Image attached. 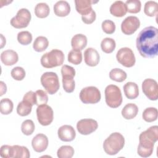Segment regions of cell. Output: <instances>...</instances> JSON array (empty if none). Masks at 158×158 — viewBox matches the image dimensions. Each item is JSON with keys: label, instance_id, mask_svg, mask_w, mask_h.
Returning a JSON list of instances; mask_svg holds the SVG:
<instances>
[{"label": "cell", "instance_id": "cell-1", "mask_svg": "<svg viewBox=\"0 0 158 158\" xmlns=\"http://www.w3.org/2000/svg\"><path fill=\"white\" fill-rule=\"evenodd\" d=\"M136 48L144 58H154L158 54V29L153 26L143 28L136 40Z\"/></svg>", "mask_w": 158, "mask_h": 158}, {"label": "cell", "instance_id": "cell-2", "mask_svg": "<svg viewBox=\"0 0 158 158\" xmlns=\"http://www.w3.org/2000/svg\"><path fill=\"white\" fill-rule=\"evenodd\" d=\"M158 140V127L152 126L141 133L139 136V144L137 152L142 157L151 156L154 150V143Z\"/></svg>", "mask_w": 158, "mask_h": 158}, {"label": "cell", "instance_id": "cell-3", "mask_svg": "<svg viewBox=\"0 0 158 158\" xmlns=\"http://www.w3.org/2000/svg\"><path fill=\"white\" fill-rule=\"evenodd\" d=\"M124 145L125 138L123 136L118 132H114L104 140L103 149L107 154L113 156L122 149Z\"/></svg>", "mask_w": 158, "mask_h": 158}, {"label": "cell", "instance_id": "cell-4", "mask_svg": "<svg viewBox=\"0 0 158 158\" xmlns=\"http://www.w3.org/2000/svg\"><path fill=\"white\" fill-rule=\"evenodd\" d=\"M64 60V54L59 49H54L51 51L45 53L41 57V65L47 69H51L60 66L63 64Z\"/></svg>", "mask_w": 158, "mask_h": 158}, {"label": "cell", "instance_id": "cell-5", "mask_svg": "<svg viewBox=\"0 0 158 158\" xmlns=\"http://www.w3.org/2000/svg\"><path fill=\"white\" fill-rule=\"evenodd\" d=\"M105 99L107 105L111 108L119 107L122 102V95L120 88L115 85H109L105 91Z\"/></svg>", "mask_w": 158, "mask_h": 158}, {"label": "cell", "instance_id": "cell-6", "mask_svg": "<svg viewBox=\"0 0 158 158\" xmlns=\"http://www.w3.org/2000/svg\"><path fill=\"white\" fill-rule=\"evenodd\" d=\"M41 83L49 94H55L59 89L60 85L57 75L52 72L44 73L41 77Z\"/></svg>", "mask_w": 158, "mask_h": 158}, {"label": "cell", "instance_id": "cell-7", "mask_svg": "<svg viewBox=\"0 0 158 158\" xmlns=\"http://www.w3.org/2000/svg\"><path fill=\"white\" fill-rule=\"evenodd\" d=\"M62 76V85L64 91L67 93H72L75 87V83L73 77L75 75V70L73 67L64 65L61 68Z\"/></svg>", "mask_w": 158, "mask_h": 158}, {"label": "cell", "instance_id": "cell-8", "mask_svg": "<svg viewBox=\"0 0 158 158\" xmlns=\"http://www.w3.org/2000/svg\"><path fill=\"white\" fill-rule=\"evenodd\" d=\"M101 92L95 86H87L80 93V99L84 104H96L101 100Z\"/></svg>", "mask_w": 158, "mask_h": 158}, {"label": "cell", "instance_id": "cell-9", "mask_svg": "<svg viewBox=\"0 0 158 158\" xmlns=\"http://www.w3.org/2000/svg\"><path fill=\"white\" fill-rule=\"evenodd\" d=\"M31 15L30 12L25 8L20 9L17 12L15 16L10 20V25L15 28H26L30 20Z\"/></svg>", "mask_w": 158, "mask_h": 158}, {"label": "cell", "instance_id": "cell-10", "mask_svg": "<svg viewBox=\"0 0 158 158\" xmlns=\"http://www.w3.org/2000/svg\"><path fill=\"white\" fill-rule=\"evenodd\" d=\"M36 116L38 121L41 125H49L53 121V110L46 104L40 105L36 108Z\"/></svg>", "mask_w": 158, "mask_h": 158}, {"label": "cell", "instance_id": "cell-11", "mask_svg": "<svg viewBox=\"0 0 158 158\" xmlns=\"http://www.w3.org/2000/svg\"><path fill=\"white\" fill-rule=\"evenodd\" d=\"M117 61L125 67H131L135 64L136 59L133 51L127 47L122 48L117 52Z\"/></svg>", "mask_w": 158, "mask_h": 158}, {"label": "cell", "instance_id": "cell-12", "mask_svg": "<svg viewBox=\"0 0 158 158\" xmlns=\"http://www.w3.org/2000/svg\"><path fill=\"white\" fill-rule=\"evenodd\" d=\"M142 90L146 96L151 101L158 98V86L157 81L152 78L145 79L142 83Z\"/></svg>", "mask_w": 158, "mask_h": 158}, {"label": "cell", "instance_id": "cell-13", "mask_svg": "<svg viewBox=\"0 0 158 158\" xmlns=\"http://www.w3.org/2000/svg\"><path fill=\"white\" fill-rule=\"evenodd\" d=\"M140 27V21L136 16H128L122 22L121 30L127 35L133 34Z\"/></svg>", "mask_w": 158, "mask_h": 158}, {"label": "cell", "instance_id": "cell-14", "mask_svg": "<svg viewBox=\"0 0 158 158\" xmlns=\"http://www.w3.org/2000/svg\"><path fill=\"white\" fill-rule=\"evenodd\" d=\"M98 123L92 118H84L79 120L77 123V128L79 133L88 135L97 130Z\"/></svg>", "mask_w": 158, "mask_h": 158}, {"label": "cell", "instance_id": "cell-15", "mask_svg": "<svg viewBox=\"0 0 158 158\" xmlns=\"http://www.w3.org/2000/svg\"><path fill=\"white\" fill-rule=\"evenodd\" d=\"M48 138L45 135L38 133L32 139L31 146L35 151L37 152H42L48 148Z\"/></svg>", "mask_w": 158, "mask_h": 158}, {"label": "cell", "instance_id": "cell-16", "mask_svg": "<svg viewBox=\"0 0 158 158\" xmlns=\"http://www.w3.org/2000/svg\"><path fill=\"white\" fill-rule=\"evenodd\" d=\"M57 135L61 141L65 142L73 141L76 136V133L73 127L69 125L61 126L58 129Z\"/></svg>", "mask_w": 158, "mask_h": 158}, {"label": "cell", "instance_id": "cell-17", "mask_svg": "<svg viewBox=\"0 0 158 158\" xmlns=\"http://www.w3.org/2000/svg\"><path fill=\"white\" fill-rule=\"evenodd\" d=\"M100 56L98 52L93 48H87L84 52L85 64L90 67L96 66L99 62Z\"/></svg>", "mask_w": 158, "mask_h": 158}, {"label": "cell", "instance_id": "cell-18", "mask_svg": "<svg viewBox=\"0 0 158 158\" xmlns=\"http://www.w3.org/2000/svg\"><path fill=\"white\" fill-rule=\"evenodd\" d=\"M97 2L91 0H75V9L81 16L89 14L93 10L92 4Z\"/></svg>", "mask_w": 158, "mask_h": 158}, {"label": "cell", "instance_id": "cell-19", "mask_svg": "<svg viewBox=\"0 0 158 158\" xmlns=\"http://www.w3.org/2000/svg\"><path fill=\"white\" fill-rule=\"evenodd\" d=\"M19 56L17 53L13 50L7 49L1 54V62L7 66L12 65L18 62Z\"/></svg>", "mask_w": 158, "mask_h": 158}, {"label": "cell", "instance_id": "cell-20", "mask_svg": "<svg viewBox=\"0 0 158 158\" xmlns=\"http://www.w3.org/2000/svg\"><path fill=\"white\" fill-rule=\"evenodd\" d=\"M54 12L58 17H65L70 12V6L65 1H59L54 5Z\"/></svg>", "mask_w": 158, "mask_h": 158}, {"label": "cell", "instance_id": "cell-21", "mask_svg": "<svg viewBox=\"0 0 158 158\" xmlns=\"http://www.w3.org/2000/svg\"><path fill=\"white\" fill-rule=\"evenodd\" d=\"M110 12L112 15L117 17L124 16L127 12L125 2L122 1H115L110 7Z\"/></svg>", "mask_w": 158, "mask_h": 158}, {"label": "cell", "instance_id": "cell-22", "mask_svg": "<svg viewBox=\"0 0 158 158\" xmlns=\"http://www.w3.org/2000/svg\"><path fill=\"white\" fill-rule=\"evenodd\" d=\"M125 96L129 99H136L139 95V88L136 83L134 82H127L123 87Z\"/></svg>", "mask_w": 158, "mask_h": 158}, {"label": "cell", "instance_id": "cell-23", "mask_svg": "<svg viewBox=\"0 0 158 158\" xmlns=\"http://www.w3.org/2000/svg\"><path fill=\"white\" fill-rule=\"evenodd\" d=\"M71 45L73 49L81 51L87 45V38L83 34H77L71 40Z\"/></svg>", "mask_w": 158, "mask_h": 158}, {"label": "cell", "instance_id": "cell-24", "mask_svg": "<svg viewBox=\"0 0 158 158\" xmlns=\"http://www.w3.org/2000/svg\"><path fill=\"white\" fill-rule=\"evenodd\" d=\"M138 112V106L133 103L126 104L122 110V115L127 120H130L135 118Z\"/></svg>", "mask_w": 158, "mask_h": 158}, {"label": "cell", "instance_id": "cell-25", "mask_svg": "<svg viewBox=\"0 0 158 158\" xmlns=\"http://www.w3.org/2000/svg\"><path fill=\"white\" fill-rule=\"evenodd\" d=\"M30 151L25 146L14 145L11 148V157L15 158H28L30 157Z\"/></svg>", "mask_w": 158, "mask_h": 158}, {"label": "cell", "instance_id": "cell-26", "mask_svg": "<svg viewBox=\"0 0 158 158\" xmlns=\"http://www.w3.org/2000/svg\"><path fill=\"white\" fill-rule=\"evenodd\" d=\"M49 41L47 38L43 36H40L35 40L33 48L36 52H43L47 49Z\"/></svg>", "mask_w": 158, "mask_h": 158}, {"label": "cell", "instance_id": "cell-27", "mask_svg": "<svg viewBox=\"0 0 158 158\" xmlns=\"http://www.w3.org/2000/svg\"><path fill=\"white\" fill-rule=\"evenodd\" d=\"M50 12L49 6L44 2L38 3L35 7V14L36 16L40 19L47 17Z\"/></svg>", "mask_w": 158, "mask_h": 158}, {"label": "cell", "instance_id": "cell-28", "mask_svg": "<svg viewBox=\"0 0 158 158\" xmlns=\"http://www.w3.org/2000/svg\"><path fill=\"white\" fill-rule=\"evenodd\" d=\"M116 46L115 41L111 38H105L101 43V48L102 51L107 54L112 52Z\"/></svg>", "mask_w": 158, "mask_h": 158}, {"label": "cell", "instance_id": "cell-29", "mask_svg": "<svg viewBox=\"0 0 158 158\" xmlns=\"http://www.w3.org/2000/svg\"><path fill=\"white\" fill-rule=\"evenodd\" d=\"M109 77L112 80L117 82H122L126 80L127 75L125 71L120 69L115 68L112 69L109 72Z\"/></svg>", "mask_w": 158, "mask_h": 158}, {"label": "cell", "instance_id": "cell-30", "mask_svg": "<svg viewBox=\"0 0 158 158\" xmlns=\"http://www.w3.org/2000/svg\"><path fill=\"white\" fill-rule=\"evenodd\" d=\"M158 112L156 107H148L143 111L142 117L144 120L147 122H152L157 118Z\"/></svg>", "mask_w": 158, "mask_h": 158}, {"label": "cell", "instance_id": "cell-31", "mask_svg": "<svg viewBox=\"0 0 158 158\" xmlns=\"http://www.w3.org/2000/svg\"><path fill=\"white\" fill-rule=\"evenodd\" d=\"M32 106L30 103L22 100L17 105V112L19 115L22 117L28 115L31 112Z\"/></svg>", "mask_w": 158, "mask_h": 158}, {"label": "cell", "instance_id": "cell-32", "mask_svg": "<svg viewBox=\"0 0 158 158\" xmlns=\"http://www.w3.org/2000/svg\"><path fill=\"white\" fill-rule=\"evenodd\" d=\"M158 4L157 2L152 1H147L144 7V14L149 17H153L157 14Z\"/></svg>", "mask_w": 158, "mask_h": 158}, {"label": "cell", "instance_id": "cell-33", "mask_svg": "<svg viewBox=\"0 0 158 158\" xmlns=\"http://www.w3.org/2000/svg\"><path fill=\"white\" fill-rule=\"evenodd\" d=\"M14 108L12 101L9 98H3L0 101V111L3 115L10 114Z\"/></svg>", "mask_w": 158, "mask_h": 158}, {"label": "cell", "instance_id": "cell-34", "mask_svg": "<svg viewBox=\"0 0 158 158\" xmlns=\"http://www.w3.org/2000/svg\"><path fill=\"white\" fill-rule=\"evenodd\" d=\"M127 12L131 14L138 13L141 7V4L139 0H127L125 2Z\"/></svg>", "mask_w": 158, "mask_h": 158}, {"label": "cell", "instance_id": "cell-35", "mask_svg": "<svg viewBox=\"0 0 158 158\" xmlns=\"http://www.w3.org/2000/svg\"><path fill=\"white\" fill-rule=\"evenodd\" d=\"M74 154V149L70 146H62L58 149L57 155L59 158H71Z\"/></svg>", "mask_w": 158, "mask_h": 158}, {"label": "cell", "instance_id": "cell-36", "mask_svg": "<svg viewBox=\"0 0 158 158\" xmlns=\"http://www.w3.org/2000/svg\"><path fill=\"white\" fill-rule=\"evenodd\" d=\"M68 61L74 65H78L82 61V53L81 51L72 49L68 54Z\"/></svg>", "mask_w": 158, "mask_h": 158}, {"label": "cell", "instance_id": "cell-37", "mask_svg": "<svg viewBox=\"0 0 158 158\" xmlns=\"http://www.w3.org/2000/svg\"><path fill=\"white\" fill-rule=\"evenodd\" d=\"M35 129V123L31 120H30V119L25 120L22 123L21 130L22 133L27 136L31 135L34 132Z\"/></svg>", "mask_w": 158, "mask_h": 158}, {"label": "cell", "instance_id": "cell-38", "mask_svg": "<svg viewBox=\"0 0 158 158\" xmlns=\"http://www.w3.org/2000/svg\"><path fill=\"white\" fill-rule=\"evenodd\" d=\"M17 41L22 45H28L32 41V35L28 31H22L17 34Z\"/></svg>", "mask_w": 158, "mask_h": 158}, {"label": "cell", "instance_id": "cell-39", "mask_svg": "<svg viewBox=\"0 0 158 158\" xmlns=\"http://www.w3.org/2000/svg\"><path fill=\"white\" fill-rule=\"evenodd\" d=\"M10 75L14 80L21 81L25 77V71L21 67H15L12 69Z\"/></svg>", "mask_w": 158, "mask_h": 158}, {"label": "cell", "instance_id": "cell-40", "mask_svg": "<svg viewBox=\"0 0 158 158\" xmlns=\"http://www.w3.org/2000/svg\"><path fill=\"white\" fill-rule=\"evenodd\" d=\"M36 94V101L38 106L42 104H46L48 101V96L45 91L42 89L36 90L35 92Z\"/></svg>", "mask_w": 158, "mask_h": 158}, {"label": "cell", "instance_id": "cell-41", "mask_svg": "<svg viewBox=\"0 0 158 158\" xmlns=\"http://www.w3.org/2000/svg\"><path fill=\"white\" fill-rule=\"evenodd\" d=\"M102 29L107 34H112L115 30V23L110 20H105L102 22Z\"/></svg>", "mask_w": 158, "mask_h": 158}, {"label": "cell", "instance_id": "cell-42", "mask_svg": "<svg viewBox=\"0 0 158 158\" xmlns=\"http://www.w3.org/2000/svg\"><path fill=\"white\" fill-rule=\"evenodd\" d=\"M96 14L95 11L93 9L91 10V12L89 14L81 16L82 21L86 24L92 23L96 20Z\"/></svg>", "mask_w": 158, "mask_h": 158}, {"label": "cell", "instance_id": "cell-43", "mask_svg": "<svg viewBox=\"0 0 158 158\" xmlns=\"http://www.w3.org/2000/svg\"><path fill=\"white\" fill-rule=\"evenodd\" d=\"M23 100L30 103L32 106L36 105V94L35 92L32 91H28L23 98Z\"/></svg>", "mask_w": 158, "mask_h": 158}, {"label": "cell", "instance_id": "cell-44", "mask_svg": "<svg viewBox=\"0 0 158 158\" xmlns=\"http://www.w3.org/2000/svg\"><path fill=\"white\" fill-rule=\"evenodd\" d=\"M11 148H12V146L2 145L1 147V150H0L1 156L3 158L11 157Z\"/></svg>", "mask_w": 158, "mask_h": 158}, {"label": "cell", "instance_id": "cell-45", "mask_svg": "<svg viewBox=\"0 0 158 158\" xmlns=\"http://www.w3.org/2000/svg\"><path fill=\"white\" fill-rule=\"evenodd\" d=\"M0 85H1V94L0 96H2L4 93H6L7 91V86L6 84L3 81H0Z\"/></svg>", "mask_w": 158, "mask_h": 158}, {"label": "cell", "instance_id": "cell-46", "mask_svg": "<svg viewBox=\"0 0 158 158\" xmlns=\"http://www.w3.org/2000/svg\"><path fill=\"white\" fill-rule=\"evenodd\" d=\"M1 48H2L3 46L6 44V38L3 36L2 34H1Z\"/></svg>", "mask_w": 158, "mask_h": 158}]
</instances>
